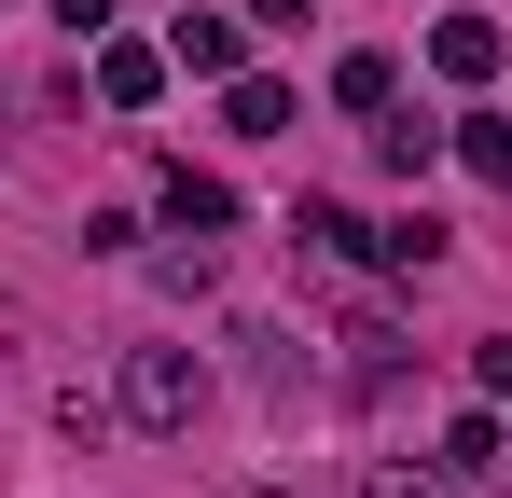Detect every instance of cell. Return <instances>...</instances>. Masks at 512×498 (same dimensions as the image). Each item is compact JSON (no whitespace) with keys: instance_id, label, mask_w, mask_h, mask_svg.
Returning <instances> with one entry per match:
<instances>
[{"instance_id":"cell-1","label":"cell","mask_w":512,"mask_h":498,"mask_svg":"<svg viewBox=\"0 0 512 498\" xmlns=\"http://www.w3.org/2000/svg\"><path fill=\"white\" fill-rule=\"evenodd\" d=\"M194 402H208V360H194V346H125V429L180 443V429H194Z\"/></svg>"},{"instance_id":"cell-2","label":"cell","mask_w":512,"mask_h":498,"mask_svg":"<svg viewBox=\"0 0 512 498\" xmlns=\"http://www.w3.org/2000/svg\"><path fill=\"white\" fill-rule=\"evenodd\" d=\"M97 97H111V111H153V97H167V42H111V28H97Z\"/></svg>"},{"instance_id":"cell-3","label":"cell","mask_w":512,"mask_h":498,"mask_svg":"<svg viewBox=\"0 0 512 498\" xmlns=\"http://www.w3.org/2000/svg\"><path fill=\"white\" fill-rule=\"evenodd\" d=\"M153 194H167V222H180V236H222V222H236V180H222V166H194V153H180Z\"/></svg>"},{"instance_id":"cell-4","label":"cell","mask_w":512,"mask_h":498,"mask_svg":"<svg viewBox=\"0 0 512 498\" xmlns=\"http://www.w3.org/2000/svg\"><path fill=\"white\" fill-rule=\"evenodd\" d=\"M360 263H374V277H429V263H443V222H429V208H402V222H360Z\"/></svg>"},{"instance_id":"cell-5","label":"cell","mask_w":512,"mask_h":498,"mask_svg":"<svg viewBox=\"0 0 512 498\" xmlns=\"http://www.w3.org/2000/svg\"><path fill=\"white\" fill-rule=\"evenodd\" d=\"M236 42H250L236 14H180V28H167V70H194V83H236Z\"/></svg>"},{"instance_id":"cell-6","label":"cell","mask_w":512,"mask_h":498,"mask_svg":"<svg viewBox=\"0 0 512 498\" xmlns=\"http://www.w3.org/2000/svg\"><path fill=\"white\" fill-rule=\"evenodd\" d=\"M429 70H443V83H485V70H499V14H443V28H429Z\"/></svg>"},{"instance_id":"cell-7","label":"cell","mask_w":512,"mask_h":498,"mask_svg":"<svg viewBox=\"0 0 512 498\" xmlns=\"http://www.w3.org/2000/svg\"><path fill=\"white\" fill-rule=\"evenodd\" d=\"M429 471H443V485L471 498V485H485V471H499V415H457V429H443V457H429Z\"/></svg>"},{"instance_id":"cell-8","label":"cell","mask_w":512,"mask_h":498,"mask_svg":"<svg viewBox=\"0 0 512 498\" xmlns=\"http://www.w3.org/2000/svg\"><path fill=\"white\" fill-rule=\"evenodd\" d=\"M222 125H236V139H277V125H291V83L236 70V83H222Z\"/></svg>"},{"instance_id":"cell-9","label":"cell","mask_w":512,"mask_h":498,"mask_svg":"<svg viewBox=\"0 0 512 498\" xmlns=\"http://www.w3.org/2000/svg\"><path fill=\"white\" fill-rule=\"evenodd\" d=\"M374 166H388V180H429V166H443V125L388 111V125H374Z\"/></svg>"},{"instance_id":"cell-10","label":"cell","mask_w":512,"mask_h":498,"mask_svg":"<svg viewBox=\"0 0 512 498\" xmlns=\"http://www.w3.org/2000/svg\"><path fill=\"white\" fill-rule=\"evenodd\" d=\"M443 153L471 166V180H512V125H499V111H471V125H457V139H443Z\"/></svg>"},{"instance_id":"cell-11","label":"cell","mask_w":512,"mask_h":498,"mask_svg":"<svg viewBox=\"0 0 512 498\" xmlns=\"http://www.w3.org/2000/svg\"><path fill=\"white\" fill-rule=\"evenodd\" d=\"M388 97H402L388 56H333V111H388Z\"/></svg>"},{"instance_id":"cell-12","label":"cell","mask_w":512,"mask_h":498,"mask_svg":"<svg viewBox=\"0 0 512 498\" xmlns=\"http://www.w3.org/2000/svg\"><path fill=\"white\" fill-rule=\"evenodd\" d=\"M471 388H485V402H512V332H485V346H471Z\"/></svg>"},{"instance_id":"cell-13","label":"cell","mask_w":512,"mask_h":498,"mask_svg":"<svg viewBox=\"0 0 512 498\" xmlns=\"http://www.w3.org/2000/svg\"><path fill=\"white\" fill-rule=\"evenodd\" d=\"M360 498H457V485H443V471H374Z\"/></svg>"},{"instance_id":"cell-14","label":"cell","mask_w":512,"mask_h":498,"mask_svg":"<svg viewBox=\"0 0 512 498\" xmlns=\"http://www.w3.org/2000/svg\"><path fill=\"white\" fill-rule=\"evenodd\" d=\"M56 14H70V42H97V28H111V0H56Z\"/></svg>"},{"instance_id":"cell-15","label":"cell","mask_w":512,"mask_h":498,"mask_svg":"<svg viewBox=\"0 0 512 498\" xmlns=\"http://www.w3.org/2000/svg\"><path fill=\"white\" fill-rule=\"evenodd\" d=\"M250 14H277V28H305V14H319V0H250Z\"/></svg>"}]
</instances>
